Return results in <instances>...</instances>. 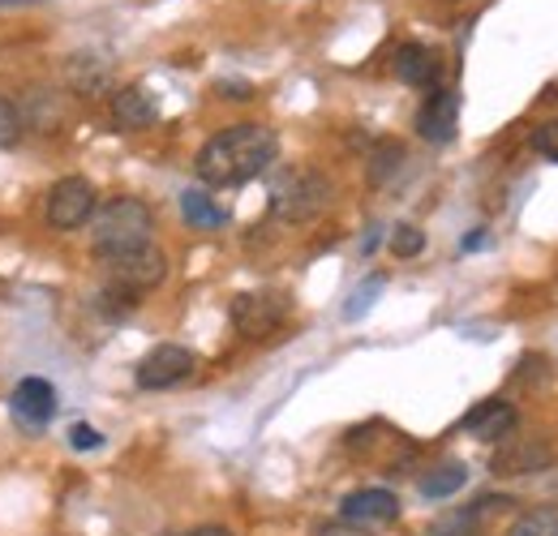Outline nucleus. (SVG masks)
Masks as SVG:
<instances>
[{
	"label": "nucleus",
	"instance_id": "obj_23",
	"mask_svg": "<svg viewBox=\"0 0 558 536\" xmlns=\"http://www.w3.org/2000/svg\"><path fill=\"white\" fill-rule=\"evenodd\" d=\"M17 137H22V112L9 99H0V150L17 146Z\"/></svg>",
	"mask_w": 558,
	"mask_h": 536
},
{
	"label": "nucleus",
	"instance_id": "obj_13",
	"mask_svg": "<svg viewBox=\"0 0 558 536\" xmlns=\"http://www.w3.org/2000/svg\"><path fill=\"white\" fill-rule=\"evenodd\" d=\"M391 65H396V77H400V82L421 86V90H434V86H438V77H442V61H438V52H434V48H425V44H400Z\"/></svg>",
	"mask_w": 558,
	"mask_h": 536
},
{
	"label": "nucleus",
	"instance_id": "obj_5",
	"mask_svg": "<svg viewBox=\"0 0 558 536\" xmlns=\"http://www.w3.org/2000/svg\"><path fill=\"white\" fill-rule=\"evenodd\" d=\"M99 210V194L86 176H61L52 190H48V202H44V215L57 232H77L95 219Z\"/></svg>",
	"mask_w": 558,
	"mask_h": 536
},
{
	"label": "nucleus",
	"instance_id": "obj_22",
	"mask_svg": "<svg viewBox=\"0 0 558 536\" xmlns=\"http://www.w3.org/2000/svg\"><path fill=\"white\" fill-rule=\"evenodd\" d=\"M421 249H425V236H421L417 223H400V228L391 232V254H396V258H417Z\"/></svg>",
	"mask_w": 558,
	"mask_h": 536
},
{
	"label": "nucleus",
	"instance_id": "obj_25",
	"mask_svg": "<svg viewBox=\"0 0 558 536\" xmlns=\"http://www.w3.org/2000/svg\"><path fill=\"white\" fill-rule=\"evenodd\" d=\"M70 447H73V451H99V447H104V434H99L95 425H73Z\"/></svg>",
	"mask_w": 558,
	"mask_h": 536
},
{
	"label": "nucleus",
	"instance_id": "obj_3",
	"mask_svg": "<svg viewBox=\"0 0 558 536\" xmlns=\"http://www.w3.org/2000/svg\"><path fill=\"white\" fill-rule=\"evenodd\" d=\"M331 206V181L314 168H292L271 185V215L283 223H310Z\"/></svg>",
	"mask_w": 558,
	"mask_h": 536
},
{
	"label": "nucleus",
	"instance_id": "obj_9",
	"mask_svg": "<svg viewBox=\"0 0 558 536\" xmlns=\"http://www.w3.org/2000/svg\"><path fill=\"white\" fill-rule=\"evenodd\" d=\"M13 407V421L26 425V429H44L52 416H57V387L48 378H22L9 395Z\"/></svg>",
	"mask_w": 558,
	"mask_h": 536
},
{
	"label": "nucleus",
	"instance_id": "obj_16",
	"mask_svg": "<svg viewBox=\"0 0 558 536\" xmlns=\"http://www.w3.org/2000/svg\"><path fill=\"white\" fill-rule=\"evenodd\" d=\"M181 215L190 219V228H203V232L228 228V210L215 206L210 194H203V190H185V194H181Z\"/></svg>",
	"mask_w": 558,
	"mask_h": 536
},
{
	"label": "nucleus",
	"instance_id": "obj_4",
	"mask_svg": "<svg viewBox=\"0 0 558 536\" xmlns=\"http://www.w3.org/2000/svg\"><path fill=\"white\" fill-rule=\"evenodd\" d=\"M292 314V301L276 292V288H258V292H241L228 309L232 327L241 331L245 339H267L271 331H279Z\"/></svg>",
	"mask_w": 558,
	"mask_h": 536
},
{
	"label": "nucleus",
	"instance_id": "obj_26",
	"mask_svg": "<svg viewBox=\"0 0 558 536\" xmlns=\"http://www.w3.org/2000/svg\"><path fill=\"white\" fill-rule=\"evenodd\" d=\"M219 95H228V99H250L254 86H250V82H219Z\"/></svg>",
	"mask_w": 558,
	"mask_h": 536
},
{
	"label": "nucleus",
	"instance_id": "obj_27",
	"mask_svg": "<svg viewBox=\"0 0 558 536\" xmlns=\"http://www.w3.org/2000/svg\"><path fill=\"white\" fill-rule=\"evenodd\" d=\"M318 536H365V533L352 528V524H327V528H318Z\"/></svg>",
	"mask_w": 558,
	"mask_h": 536
},
{
	"label": "nucleus",
	"instance_id": "obj_29",
	"mask_svg": "<svg viewBox=\"0 0 558 536\" xmlns=\"http://www.w3.org/2000/svg\"><path fill=\"white\" fill-rule=\"evenodd\" d=\"M0 4H31V0H0Z\"/></svg>",
	"mask_w": 558,
	"mask_h": 536
},
{
	"label": "nucleus",
	"instance_id": "obj_19",
	"mask_svg": "<svg viewBox=\"0 0 558 536\" xmlns=\"http://www.w3.org/2000/svg\"><path fill=\"white\" fill-rule=\"evenodd\" d=\"M507 536H558V507H533V511H524Z\"/></svg>",
	"mask_w": 558,
	"mask_h": 536
},
{
	"label": "nucleus",
	"instance_id": "obj_10",
	"mask_svg": "<svg viewBox=\"0 0 558 536\" xmlns=\"http://www.w3.org/2000/svg\"><path fill=\"white\" fill-rule=\"evenodd\" d=\"M456 125H460V95L447 90V86H434L417 112V134L429 146H442V142L456 137Z\"/></svg>",
	"mask_w": 558,
	"mask_h": 536
},
{
	"label": "nucleus",
	"instance_id": "obj_24",
	"mask_svg": "<svg viewBox=\"0 0 558 536\" xmlns=\"http://www.w3.org/2000/svg\"><path fill=\"white\" fill-rule=\"evenodd\" d=\"M533 150L558 163V121H546V125L533 130Z\"/></svg>",
	"mask_w": 558,
	"mask_h": 536
},
{
	"label": "nucleus",
	"instance_id": "obj_21",
	"mask_svg": "<svg viewBox=\"0 0 558 536\" xmlns=\"http://www.w3.org/2000/svg\"><path fill=\"white\" fill-rule=\"evenodd\" d=\"M383 288H387V279H383V275H369V279H365V283L352 292L349 305H344V318H349V322H356V318H361V314H365V309L378 301V292H383Z\"/></svg>",
	"mask_w": 558,
	"mask_h": 536
},
{
	"label": "nucleus",
	"instance_id": "obj_20",
	"mask_svg": "<svg viewBox=\"0 0 558 536\" xmlns=\"http://www.w3.org/2000/svg\"><path fill=\"white\" fill-rule=\"evenodd\" d=\"M482 524V507H469V511H447L442 520H434L429 536H477Z\"/></svg>",
	"mask_w": 558,
	"mask_h": 536
},
{
	"label": "nucleus",
	"instance_id": "obj_12",
	"mask_svg": "<svg viewBox=\"0 0 558 536\" xmlns=\"http://www.w3.org/2000/svg\"><path fill=\"white\" fill-rule=\"evenodd\" d=\"M155 121H159V103L146 86H121L112 95V125L117 130L134 134V130H150Z\"/></svg>",
	"mask_w": 558,
	"mask_h": 536
},
{
	"label": "nucleus",
	"instance_id": "obj_18",
	"mask_svg": "<svg viewBox=\"0 0 558 536\" xmlns=\"http://www.w3.org/2000/svg\"><path fill=\"white\" fill-rule=\"evenodd\" d=\"M400 168H404V146H400L396 137L374 142V150H369V181H374V185H387Z\"/></svg>",
	"mask_w": 558,
	"mask_h": 536
},
{
	"label": "nucleus",
	"instance_id": "obj_8",
	"mask_svg": "<svg viewBox=\"0 0 558 536\" xmlns=\"http://www.w3.org/2000/svg\"><path fill=\"white\" fill-rule=\"evenodd\" d=\"M340 520L352 528H378L400 520V498L391 489H356L340 502Z\"/></svg>",
	"mask_w": 558,
	"mask_h": 536
},
{
	"label": "nucleus",
	"instance_id": "obj_6",
	"mask_svg": "<svg viewBox=\"0 0 558 536\" xmlns=\"http://www.w3.org/2000/svg\"><path fill=\"white\" fill-rule=\"evenodd\" d=\"M194 369H198V356H194L190 348H181V343H159V348H150L138 361L134 382H138L142 391H168V387H181Z\"/></svg>",
	"mask_w": 558,
	"mask_h": 536
},
{
	"label": "nucleus",
	"instance_id": "obj_15",
	"mask_svg": "<svg viewBox=\"0 0 558 536\" xmlns=\"http://www.w3.org/2000/svg\"><path fill=\"white\" fill-rule=\"evenodd\" d=\"M65 82H70L77 95L99 99L112 86V65L99 52H77V57H70V65H65Z\"/></svg>",
	"mask_w": 558,
	"mask_h": 536
},
{
	"label": "nucleus",
	"instance_id": "obj_17",
	"mask_svg": "<svg viewBox=\"0 0 558 536\" xmlns=\"http://www.w3.org/2000/svg\"><path fill=\"white\" fill-rule=\"evenodd\" d=\"M464 480H469V468H464V464H438V468H429L425 476H421V498L442 502V498L460 494Z\"/></svg>",
	"mask_w": 558,
	"mask_h": 536
},
{
	"label": "nucleus",
	"instance_id": "obj_1",
	"mask_svg": "<svg viewBox=\"0 0 558 536\" xmlns=\"http://www.w3.org/2000/svg\"><path fill=\"white\" fill-rule=\"evenodd\" d=\"M279 159V137L271 125H232L223 134H215L203 142L194 172L203 185L215 190H236L258 181L263 172H271V163Z\"/></svg>",
	"mask_w": 558,
	"mask_h": 536
},
{
	"label": "nucleus",
	"instance_id": "obj_11",
	"mask_svg": "<svg viewBox=\"0 0 558 536\" xmlns=\"http://www.w3.org/2000/svg\"><path fill=\"white\" fill-rule=\"evenodd\" d=\"M515 429H520V412L507 400L477 403V407L460 421V434H469V438H477V442H507Z\"/></svg>",
	"mask_w": 558,
	"mask_h": 536
},
{
	"label": "nucleus",
	"instance_id": "obj_14",
	"mask_svg": "<svg viewBox=\"0 0 558 536\" xmlns=\"http://www.w3.org/2000/svg\"><path fill=\"white\" fill-rule=\"evenodd\" d=\"M542 468H550V447L542 438H515L511 434V442L494 455V472H502V476H520V472Z\"/></svg>",
	"mask_w": 558,
	"mask_h": 536
},
{
	"label": "nucleus",
	"instance_id": "obj_2",
	"mask_svg": "<svg viewBox=\"0 0 558 536\" xmlns=\"http://www.w3.org/2000/svg\"><path fill=\"white\" fill-rule=\"evenodd\" d=\"M150 228H155V215L142 198H112L104 202L90 219V249L95 258L112 263L130 249L150 245Z\"/></svg>",
	"mask_w": 558,
	"mask_h": 536
},
{
	"label": "nucleus",
	"instance_id": "obj_28",
	"mask_svg": "<svg viewBox=\"0 0 558 536\" xmlns=\"http://www.w3.org/2000/svg\"><path fill=\"white\" fill-rule=\"evenodd\" d=\"M185 536H232V533L219 528V524H207V528H194V533H185Z\"/></svg>",
	"mask_w": 558,
	"mask_h": 536
},
{
	"label": "nucleus",
	"instance_id": "obj_7",
	"mask_svg": "<svg viewBox=\"0 0 558 536\" xmlns=\"http://www.w3.org/2000/svg\"><path fill=\"white\" fill-rule=\"evenodd\" d=\"M108 279L117 283V288H125V292H150V288H159L163 279H168V258H163V249L150 241V245H142V249H130V254H121V258H112L108 263Z\"/></svg>",
	"mask_w": 558,
	"mask_h": 536
}]
</instances>
